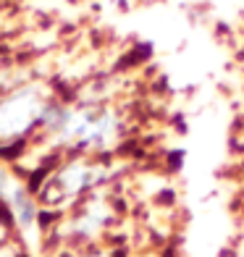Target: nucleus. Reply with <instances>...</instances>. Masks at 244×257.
Segmentation results:
<instances>
[{
  "label": "nucleus",
  "instance_id": "nucleus-1",
  "mask_svg": "<svg viewBox=\"0 0 244 257\" xmlns=\"http://www.w3.org/2000/svg\"><path fill=\"white\" fill-rule=\"evenodd\" d=\"M53 97L42 84H19L0 97V147L24 145L34 128H40L42 110Z\"/></svg>",
  "mask_w": 244,
  "mask_h": 257
},
{
  "label": "nucleus",
  "instance_id": "nucleus-2",
  "mask_svg": "<svg viewBox=\"0 0 244 257\" xmlns=\"http://www.w3.org/2000/svg\"><path fill=\"white\" fill-rule=\"evenodd\" d=\"M0 202L8 207V213H11V218H14V223H16L21 231H29L34 223H37V218H40V202H37V197L32 194V186H27L24 181L14 179L8 194H6Z\"/></svg>",
  "mask_w": 244,
  "mask_h": 257
},
{
  "label": "nucleus",
  "instance_id": "nucleus-3",
  "mask_svg": "<svg viewBox=\"0 0 244 257\" xmlns=\"http://www.w3.org/2000/svg\"><path fill=\"white\" fill-rule=\"evenodd\" d=\"M14 87H19V84H11V71L6 68V63H3V58H0V97L6 95V92H11Z\"/></svg>",
  "mask_w": 244,
  "mask_h": 257
}]
</instances>
